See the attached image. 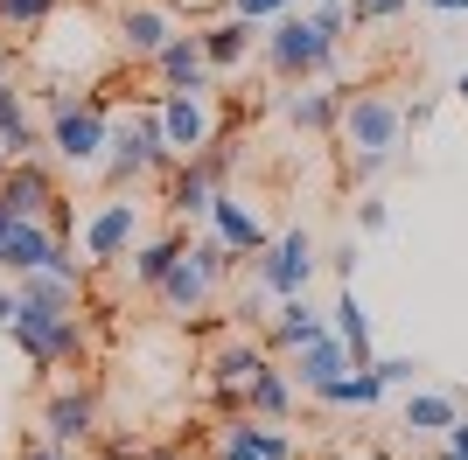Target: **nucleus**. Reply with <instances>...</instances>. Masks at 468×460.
Returning <instances> with one entry per match:
<instances>
[{"mask_svg": "<svg viewBox=\"0 0 468 460\" xmlns=\"http://www.w3.org/2000/svg\"><path fill=\"white\" fill-rule=\"evenodd\" d=\"M329 266H335V279L350 287V272H356V245H335V258H329Z\"/></svg>", "mask_w": 468, "mask_h": 460, "instance_id": "37", "label": "nucleus"}, {"mask_svg": "<svg viewBox=\"0 0 468 460\" xmlns=\"http://www.w3.org/2000/svg\"><path fill=\"white\" fill-rule=\"evenodd\" d=\"M210 203H217V182H210V168L189 153V161L168 174V210L176 216H210Z\"/></svg>", "mask_w": 468, "mask_h": 460, "instance_id": "20", "label": "nucleus"}, {"mask_svg": "<svg viewBox=\"0 0 468 460\" xmlns=\"http://www.w3.org/2000/svg\"><path fill=\"white\" fill-rule=\"evenodd\" d=\"M412 0H350V21H391V15H406Z\"/></svg>", "mask_w": 468, "mask_h": 460, "instance_id": "31", "label": "nucleus"}, {"mask_svg": "<svg viewBox=\"0 0 468 460\" xmlns=\"http://www.w3.org/2000/svg\"><path fill=\"white\" fill-rule=\"evenodd\" d=\"M433 126V105H406V133H427Z\"/></svg>", "mask_w": 468, "mask_h": 460, "instance_id": "38", "label": "nucleus"}, {"mask_svg": "<svg viewBox=\"0 0 468 460\" xmlns=\"http://www.w3.org/2000/svg\"><path fill=\"white\" fill-rule=\"evenodd\" d=\"M217 460H266V454L252 446V419H245V412L224 425V440H217Z\"/></svg>", "mask_w": 468, "mask_h": 460, "instance_id": "27", "label": "nucleus"}, {"mask_svg": "<svg viewBox=\"0 0 468 460\" xmlns=\"http://www.w3.org/2000/svg\"><path fill=\"white\" fill-rule=\"evenodd\" d=\"M329 314H335V335H343V349H350V363H371V321H364V307H356V287H343V293H335V307H329Z\"/></svg>", "mask_w": 468, "mask_h": 460, "instance_id": "25", "label": "nucleus"}, {"mask_svg": "<svg viewBox=\"0 0 468 460\" xmlns=\"http://www.w3.org/2000/svg\"><path fill=\"white\" fill-rule=\"evenodd\" d=\"M231 258H238V251L224 245V237H203V245H189V251H182V258H176V272H168V279H161V287H154V293H161V307L189 321L196 307L210 300V287H217V279H224V272H231Z\"/></svg>", "mask_w": 468, "mask_h": 460, "instance_id": "3", "label": "nucleus"}, {"mask_svg": "<svg viewBox=\"0 0 468 460\" xmlns=\"http://www.w3.org/2000/svg\"><path fill=\"white\" fill-rule=\"evenodd\" d=\"M266 63H273L280 77H329L335 70V36H322L314 28V15H280L273 28H266Z\"/></svg>", "mask_w": 468, "mask_h": 460, "instance_id": "4", "label": "nucleus"}, {"mask_svg": "<svg viewBox=\"0 0 468 460\" xmlns=\"http://www.w3.org/2000/svg\"><path fill=\"white\" fill-rule=\"evenodd\" d=\"M385 391H391V383L378 377V363H356V370H343L335 383H322L314 398H322V404H356V412H371V404L385 398Z\"/></svg>", "mask_w": 468, "mask_h": 460, "instance_id": "23", "label": "nucleus"}, {"mask_svg": "<svg viewBox=\"0 0 468 460\" xmlns=\"http://www.w3.org/2000/svg\"><path fill=\"white\" fill-rule=\"evenodd\" d=\"M287 119L301 133H335V126H343V91H301L287 105Z\"/></svg>", "mask_w": 468, "mask_h": 460, "instance_id": "26", "label": "nucleus"}, {"mask_svg": "<svg viewBox=\"0 0 468 460\" xmlns=\"http://www.w3.org/2000/svg\"><path fill=\"white\" fill-rule=\"evenodd\" d=\"M454 419H462V398H454V391H412L406 412H399V425H406L412 440H448Z\"/></svg>", "mask_w": 468, "mask_h": 460, "instance_id": "17", "label": "nucleus"}, {"mask_svg": "<svg viewBox=\"0 0 468 460\" xmlns=\"http://www.w3.org/2000/svg\"><path fill=\"white\" fill-rule=\"evenodd\" d=\"M119 42H126V57L154 63L161 49L176 42V21L161 15V7H126V15H119Z\"/></svg>", "mask_w": 468, "mask_h": 460, "instance_id": "18", "label": "nucleus"}, {"mask_svg": "<svg viewBox=\"0 0 468 460\" xmlns=\"http://www.w3.org/2000/svg\"><path fill=\"white\" fill-rule=\"evenodd\" d=\"M176 161L182 153L161 140V119H126V126H112V147H105V182L126 189V182H140L154 168H176Z\"/></svg>", "mask_w": 468, "mask_h": 460, "instance_id": "6", "label": "nucleus"}, {"mask_svg": "<svg viewBox=\"0 0 468 460\" xmlns=\"http://www.w3.org/2000/svg\"><path fill=\"white\" fill-rule=\"evenodd\" d=\"M57 15V0H0V28H42Z\"/></svg>", "mask_w": 468, "mask_h": 460, "instance_id": "28", "label": "nucleus"}, {"mask_svg": "<svg viewBox=\"0 0 468 460\" xmlns=\"http://www.w3.org/2000/svg\"><path fill=\"white\" fill-rule=\"evenodd\" d=\"M0 203H7L15 216H49L57 182H49V168H42L36 153H21V161H7V168H0Z\"/></svg>", "mask_w": 468, "mask_h": 460, "instance_id": "10", "label": "nucleus"}, {"mask_svg": "<svg viewBox=\"0 0 468 460\" xmlns=\"http://www.w3.org/2000/svg\"><path fill=\"white\" fill-rule=\"evenodd\" d=\"M420 7H433V15H468V0H420Z\"/></svg>", "mask_w": 468, "mask_h": 460, "instance_id": "42", "label": "nucleus"}, {"mask_svg": "<svg viewBox=\"0 0 468 460\" xmlns=\"http://www.w3.org/2000/svg\"><path fill=\"white\" fill-rule=\"evenodd\" d=\"M147 460H189V454H147Z\"/></svg>", "mask_w": 468, "mask_h": 460, "instance_id": "45", "label": "nucleus"}, {"mask_svg": "<svg viewBox=\"0 0 468 460\" xmlns=\"http://www.w3.org/2000/svg\"><path fill=\"white\" fill-rule=\"evenodd\" d=\"M314 335H329V321L308 307V293H287V300L273 307V328H266V342L273 349H301V342H314Z\"/></svg>", "mask_w": 468, "mask_h": 460, "instance_id": "19", "label": "nucleus"}, {"mask_svg": "<svg viewBox=\"0 0 468 460\" xmlns=\"http://www.w3.org/2000/svg\"><path fill=\"white\" fill-rule=\"evenodd\" d=\"M356 224L371 230V237H385V230H391V210H385V203H364V210H356Z\"/></svg>", "mask_w": 468, "mask_h": 460, "instance_id": "35", "label": "nucleus"}, {"mask_svg": "<svg viewBox=\"0 0 468 460\" xmlns=\"http://www.w3.org/2000/svg\"><path fill=\"white\" fill-rule=\"evenodd\" d=\"M15 307H21V293H15V279H7V272H0V328L15 321Z\"/></svg>", "mask_w": 468, "mask_h": 460, "instance_id": "36", "label": "nucleus"}, {"mask_svg": "<svg viewBox=\"0 0 468 460\" xmlns=\"http://www.w3.org/2000/svg\"><path fill=\"white\" fill-rule=\"evenodd\" d=\"M7 335L21 342V356H28V370H70L84 363V321H78V307H36V300H21L15 307V321H7Z\"/></svg>", "mask_w": 468, "mask_h": 460, "instance_id": "1", "label": "nucleus"}, {"mask_svg": "<svg viewBox=\"0 0 468 460\" xmlns=\"http://www.w3.org/2000/svg\"><path fill=\"white\" fill-rule=\"evenodd\" d=\"M105 460H147V454H140L133 440H112V446H105Z\"/></svg>", "mask_w": 468, "mask_h": 460, "instance_id": "41", "label": "nucleus"}, {"mask_svg": "<svg viewBox=\"0 0 468 460\" xmlns=\"http://www.w3.org/2000/svg\"><path fill=\"white\" fill-rule=\"evenodd\" d=\"M293 0H231V15H245V21H280Z\"/></svg>", "mask_w": 468, "mask_h": 460, "instance_id": "32", "label": "nucleus"}, {"mask_svg": "<svg viewBox=\"0 0 468 460\" xmlns=\"http://www.w3.org/2000/svg\"><path fill=\"white\" fill-rule=\"evenodd\" d=\"M196 36H203L210 70H245V57H252V42H259V21L224 15V21H210V28H196Z\"/></svg>", "mask_w": 468, "mask_h": 460, "instance_id": "15", "label": "nucleus"}, {"mask_svg": "<svg viewBox=\"0 0 468 460\" xmlns=\"http://www.w3.org/2000/svg\"><path fill=\"white\" fill-rule=\"evenodd\" d=\"M371 363H378V377H385V383H412V370H420L412 356H371Z\"/></svg>", "mask_w": 468, "mask_h": 460, "instance_id": "34", "label": "nucleus"}, {"mask_svg": "<svg viewBox=\"0 0 468 460\" xmlns=\"http://www.w3.org/2000/svg\"><path fill=\"white\" fill-rule=\"evenodd\" d=\"M335 133H343L350 153H385L391 161V147L406 140V105L385 91H356V98H343V126Z\"/></svg>", "mask_w": 468, "mask_h": 460, "instance_id": "5", "label": "nucleus"}, {"mask_svg": "<svg viewBox=\"0 0 468 460\" xmlns=\"http://www.w3.org/2000/svg\"><path fill=\"white\" fill-rule=\"evenodd\" d=\"M7 63H15V57H7V49H0V77H7Z\"/></svg>", "mask_w": 468, "mask_h": 460, "instance_id": "46", "label": "nucleus"}, {"mask_svg": "<svg viewBox=\"0 0 468 460\" xmlns=\"http://www.w3.org/2000/svg\"><path fill=\"white\" fill-rule=\"evenodd\" d=\"M259 370H266V349H259V342H224V349L210 356L217 398H224V404H245V383H252Z\"/></svg>", "mask_w": 468, "mask_h": 460, "instance_id": "14", "label": "nucleus"}, {"mask_svg": "<svg viewBox=\"0 0 468 460\" xmlns=\"http://www.w3.org/2000/svg\"><path fill=\"white\" fill-rule=\"evenodd\" d=\"M266 300H273L266 287H252V293H245V300H238V328H266Z\"/></svg>", "mask_w": 468, "mask_h": 460, "instance_id": "33", "label": "nucleus"}, {"mask_svg": "<svg viewBox=\"0 0 468 460\" xmlns=\"http://www.w3.org/2000/svg\"><path fill=\"white\" fill-rule=\"evenodd\" d=\"M133 237H140V203H126V195L98 203L91 224H84V251H91V258H126Z\"/></svg>", "mask_w": 468, "mask_h": 460, "instance_id": "9", "label": "nucleus"}, {"mask_svg": "<svg viewBox=\"0 0 468 460\" xmlns=\"http://www.w3.org/2000/svg\"><path fill=\"white\" fill-rule=\"evenodd\" d=\"M21 460H78V454H70V446H57V440H49V446H28V454H21Z\"/></svg>", "mask_w": 468, "mask_h": 460, "instance_id": "39", "label": "nucleus"}, {"mask_svg": "<svg viewBox=\"0 0 468 460\" xmlns=\"http://www.w3.org/2000/svg\"><path fill=\"white\" fill-rule=\"evenodd\" d=\"M441 460H468V454H454V446H441Z\"/></svg>", "mask_w": 468, "mask_h": 460, "instance_id": "44", "label": "nucleus"}, {"mask_svg": "<svg viewBox=\"0 0 468 460\" xmlns=\"http://www.w3.org/2000/svg\"><path fill=\"white\" fill-rule=\"evenodd\" d=\"M189 251V237L182 230H168V237H147V245H133V287H147L154 293L168 272H176V258Z\"/></svg>", "mask_w": 468, "mask_h": 460, "instance_id": "22", "label": "nucleus"}, {"mask_svg": "<svg viewBox=\"0 0 468 460\" xmlns=\"http://www.w3.org/2000/svg\"><path fill=\"white\" fill-rule=\"evenodd\" d=\"M49 105V147L70 161V168H105V147H112V126H105V91H42Z\"/></svg>", "mask_w": 468, "mask_h": 460, "instance_id": "2", "label": "nucleus"}, {"mask_svg": "<svg viewBox=\"0 0 468 460\" xmlns=\"http://www.w3.org/2000/svg\"><path fill=\"white\" fill-rule=\"evenodd\" d=\"M314 237L308 230H287V237H273V245L259 251V287L273 293V300H287V293H308V279H314Z\"/></svg>", "mask_w": 468, "mask_h": 460, "instance_id": "7", "label": "nucleus"}, {"mask_svg": "<svg viewBox=\"0 0 468 460\" xmlns=\"http://www.w3.org/2000/svg\"><path fill=\"white\" fill-rule=\"evenodd\" d=\"M210 224H217V237H224L238 258H259V251L273 245V237H266V224H259V210H245V203H238V195H224V189H217V203H210Z\"/></svg>", "mask_w": 468, "mask_h": 460, "instance_id": "13", "label": "nucleus"}, {"mask_svg": "<svg viewBox=\"0 0 468 460\" xmlns=\"http://www.w3.org/2000/svg\"><path fill=\"white\" fill-rule=\"evenodd\" d=\"M343 370H356V363H350V349H343V335H335V328L293 349V377H301V391H322V383H335Z\"/></svg>", "mask_w": 468, "mask_h": 460, "instance_id": "16", "label": "nucleus"}, {"mask_svg": "<svg viewBox=\"0 0 468 460\" xmlns=\"http://www.w3.org/2000/svg\"><path fill=\"white\" fill-rule=\"evenodd\" d=\"M154 119H161V140H168L182 161H189V153H203V147L217 140V133H210V105H203L196 91H154Z\"/></svg>", "mask_w": 468, "mask_h": 460, "instance_id": "8", "label": "nucleus"}, {"mask_svg": "<svg viewBox=\"0 0 468 460\" xmlns=\"http://www.w3.org/2000/svg\"><path fill=\"white\" fill-rule=\"evenodd\" d=\"M15 293H21V300H36V307H78L84 279H63L57 266H36V272H15Z\"/></svg>", "mask_w": 468, "mask_h": 460, "instance_id": "24", "label": "nucleus"}, {"mask_svg": "<svg viewBox=\"0 0 468 460\" xmlns=\"http://www.w3.org/2000/svg\"><path fill=\"white\" fill-rule=\"evenodd\" d=\"M161 70V91H196V98H210V57H203V36H176L168 49L154 57Z\"/></svg>", "mask_w": 468, "mask_h": 460, "instance_id": "11", "label": "nucleus"}, {"mask_svg": "<svg viewBox=\"0 0 468 460\" xmlns=\"http://www.w3.org/2000/svg\"><path fill=\"white\" fill-rule=\"evenodd\" d=\"M238 412H252V419H287L293 412V377L266 363L252 383H245V404H238Z\"/></svg>", "mask_w": 468, "mask_h": 460, "instance_id": "21", "label": "nucleus"}, {"mask_svg": "<svg viewBox=\"0 0 468 460\" xmlns=\"http://www.w3.org/2000/svg\"><path fill=\"white\" fill-rule=\"evenodd\" d=\"M314 28H322V36H350V0H314Z\"/></svg>", "mask_w": 468, "mask_h": 460, "instance_id": "30", "label": "nucleus"}, {"mask_svg": "<svg viewBox=\"0 0 468 460\" xmlns=\"http://www.w3.org/2000/svg\"><path fill=\"white\" fill-rule=\"evenodd\" d=\"M42 433H49L57 446L91 440V433H98V398H91V391H78V383H70V391H57V398L42 404Z\"/></svg>", "mask_w": 468, "mask_h": 460, "instance_id": "12", "label": "nucleus"}, {"mask_svg": "<svg viewBox=\"0 0 468 460\" xmlns=\"http://www.w3.org/2000/svg\"><path fill=\"white\" fill-rule=\"evenodd\" d=\"M454 91H462V105H468V70H462V77H454Z\"/></svg>", "mask_w": 468, "mask_h": 460, "instance_id": "43", "label": "nucleus"}, {"mask_svg": "<svg viewBox=\"0 0 468 460\" xmlns=\"http://www.w3.org/2000/svg\"><path fill=\"white\" fill-rule=\"evenodd\" d=\"M441 446H454V454H468V412H462V419L448 425V440H441Z\"/></svg>", "mask_w": 468, "mask_h": 460, "instance_id": "40", "label": "nucleus"}, {"mask_svg": "<svg viewBox=\"0 0 468 460\" xmlns=\"http://www.w3.org/2000/svg\"><path fill=\"white\" fill-rule=\"evenodd\" d=\"M245 419H252V412H245ZM252 446L266 460H293V440L280 433V419H252Z\"/></svg>", "mask_w": 468, "mask_h": 460, "instance_id": "29", "label": "nucleus"}]
</instances>
